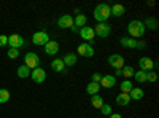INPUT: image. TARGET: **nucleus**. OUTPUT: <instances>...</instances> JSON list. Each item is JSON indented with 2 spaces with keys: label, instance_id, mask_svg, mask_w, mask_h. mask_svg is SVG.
Listing matches in <instances>:
<instances>
[{
  "label": "nucleus",
  "instance_id": "1",
  "mask_svg": "<svg viewBox=\"0 0 159 118\" xmlns=\"http://www.w3.org/2000/svg\"><path fill=\"white\" fill-rule=\"evenodd\" d=\"M92 16L97 22H107V19L111 16V10H110V5L107 3H99L96 5L94 11H92Z\"/></svg>",
  "mask_w": 159,
  "mask_h": 118
},
{
  "label": "nucleus",
  "instance_id": "2",
  "mask_svg": "<svg viewBox=\"0 0 159 118\" xmlns=\"http://www.w3.org/2000/svg\"><path fill=\"white\" fill-rule=\"evenodd\" d=\"M145 26H143V21H139V19H134L127 24V34L132 37V38H140L145 35Z\"/></svg>",
  "mask_w": 159,
  "mask_h": 118
},
{
  "label": "nucleus",
  "instance_id": "3",
  "mask_svg": "<svg viewBox=\"0 0 159 118\" xmlns=\"http://www.w3.org/2000/svg\"><path fill=\"white\" fill-rule=\"evenodd\" d=\"M24 64L27 65L30 70L37 69V67H40V56L37 53H34V51H29V53H25V56H24Z\"/></svg>",
  "mask_w": 159,
  "mask_h": 118
},
{
  "label": "nucleus",
  "instance_id": "4",
  "mask_svg": "<svg viewBox=\"0 0 159 118\" xmlns=\"http://www.w3.org/2000/svg\"><path fill=\"white\" fill-rule=\"evenodd\" d=\"M80 37L84 40V43H92L94 42V38H96V34H94V27H91V26H84V27L80 29Z\"/></svg>",
  "mask_w": 159,
  "mask_h": 118
},
{
  "label": "nucleus",
  "instance_id": "5",
  "mask_svg": "<svg viewBox=\"0 0 159 118\" xmlns=\"http://www.w3.org/2000/svg\"><path fill=\"white\" fill-rule=\"evenodd\" d=\"M48 42H49V35L45 31H38L32 35V43L37 46H45Z\"/></svg>",
  "mask_w": 159,
  "mask_h": 118
},
{
  "label": "nucleus",
  "instance_id": "6",
  "mask_svg": "<svg viewBox=\"0 0 159 118\" xmlns=\"http://www.w3.org/2000/svg\"><path fill=\"white\" fill-rule=\"evenodd\" d=\"M94 34L99 35L100 38H107L111 34V26H108L107 22H97L94 27Z\"/></svg>",
  "mask_w": 159,
  "mask_h": 118
},
{
  "label": "nucleus",
  "instance_id": "7",
  "mask_svg": "<svg viewBox=\"0 0 159 118\" xmlns=\"http://www.w3.org/2000/svg\"><path fill=\"white\" fill-rule=\"evenodd\" d=\"M76 53H78L80 56H83V58H92L96 51H94V48H92V45H89V43H81V45H78Z\"/></svg>",
  "mask_w": 159,
  "mask_h": 118
},
{
  "label": "nucleus",
  "instance_id": "8",
  "mask_svg": "<svg viewBox=\"0 0 159 118\" xmlns=\"http://www.w3.org/2000/svg\"><path fill=\"white\" fill-rule=\"evenodd\" d=\"M108 64L111 65V67L115 70H119V69H123L124 67V58L121 54H110L108 56Z\"/></svg>",
  "mask_w": 159,
  "mask_h": 118
},
{
  "label": "nucleus",
  "instance_id": "9",
  "mask_svg": "<svg viewBox=\"0 0 159 118\" xmlns=\"http://www.w3.org/2000/svg\"><path fill=\"white\" fill-rule=\"evenodd\" d=\"M139 67H140V70H143V72H150V70H153V69L156 67V62H154L153 59L147 58V56H142V58L139 59Z\"/></svg>",
  "mask_w": 159,
  "mask_h": 118
},
{
  "label": "nucleus",
  "instance_id": "10",
  "mask_svg": "<svg viewBox=\"0 0 159 118\" xmlns=\"http://www.w3.org/2000/svg\"><path fill=\"white\" fill-rule=\"evenodd\" d=\"M8 45H10V48H18L19 50L25 45V40L19 34H13V35L8 37Z\"/></svg>",
  "mask_w": 159,
  "mask_h": 118
},
{
  "label": "nucleus",
  "instance_id": "11",
  "mask_svg": "<svg viewBox=\"0 0 159 118\" xmlns=\"http://www.w3.org/2000/svg\"><path fill=\"white\" fill-rule=\"evenodd\" d=\"M30 78L34 80V83H43V82L46 80V72H45V69H42V67L32 69Z\"/></svg>",
  "mask_w": 159,
  "mask_h": 118
},
{
  "label": "nucleus",
  "instance_id": "12",
  "mask_svg": "<svg viewBox=\"0 0 159 118\" xmlns=\"http://www.w3.org/2000/svg\"><path fill=\"white\" fill-rule=\"evenodd\" d=\"M57 26L61 29H70L73 26V18L72 15H69V13H65V15H62L59 19H57Z\"/></svg>",
  "mask_w": 159,
  "mask_h": 118
},
{
  "label": "nucleus",
  "instance_id": "13",
  "mask_svg": "<svg viewBox=\"0 0 159 118\" xmlns=\"http://www.w3.org/2000/svg\"><path fill=\"white\" fill-rule=\"evenodd\" d=\"M45 53L48 56H56L59 53V43L56 40H49L46 45H45Z\"/></svg>",
  "mask_w": 159,
  "mask_h": 118
},
{
  "label": "nucleus",
  "instance_id": "14",
  "mask_svg": "<svg viewBox=\"0 0 159 118\" xmlns=\"http://www.w3.org/2000/svg\"><path fill=\"white\" fill-rule=\"evenodd\" d=\"M99 85H100V88L110 89V88H113L116 85V77H113V75H102V80H100Z\"/></svg>",
  "mask_w": 159,
  "mask_h": 118
},
{
  "label": "nucleus",
  "instance_id": "15",
  "mask_svg": "<svg viewBox=\"0 0 159 118\" xmlns=\"http://www.w3.org/2000/svg\"><path fill=\"white\" fill-rule=\"evenodd\" d=\"M119 45L124 46V48H129V50H135L137 45H139V40H135V38H129V37H121L119 38Z\"/></svg>",
  "mask_w": 159,
  "mask_h": 118
},
{
  "label": "nucleus",
  "instance_id": "16",
  "mask_svg": "<svg viewBox=\"0 0 159 118\" xmlns=\"http://www.w3.org/2000/svg\"><path fill=\"white\" fill-rule=\"evenodd\" d=\"M62 62H64L65 67H73V65L78 62V54H75V53H69V54H65V56L62 58Z\"/></svg>",
  "mask_w": 159,
  "mask_h": 118
},
{
  "label": "nucleus",
  "instance_id": "17",
  "mask_svg": "<svg viewBox=\"0 0 159 118\" xmlns=\"http://www.w3.org/2000/svg\"><path fill=\"white\" fill-rule=\"evenodd\" d=\"M143 96H145V91L142 88H135V86L132 88L130 93H129L130 101H140V99H143Z\"/></svg>",
  "mask_w": 159,
  "mask_h": 118
},
{
  "label": "nucleus",
  "instance_id": "18",
  "mask_svg": "<svg viewBox=\"0 0 159 118\" xmlns=\"http://www.w3.org/2000/svg\"><path fill=\"white\" fill-rule=\"evenodd\" d=\"M73 26H76L78 29H81V27H84V26H88V16L83 15V13L76 15V18L73 19Z\"/></svg>",
  "mask_w": 159,
  "mask_h": 118
},
{
  "label": "nucleus",
  "instance_id": "19",
  "mask_svg": "<svg viewBox=\"0 0 159 118\" xmlns=\"http://www.w3.org/2000/svg\"><path fill=\"white\" fill-rule=\"evenodd\" d=\"M130 102H132V101H130L129 94H126V93H119V94L116 96V104H118V106H121V107L129 106Z\"/></svg>",
  "mask_w": 159,
  "mask_h": 118
},
{
  "label": "nucleus",
  "instance_id": "20",
  "mask_svg": "<svg viewBox=\"0 0 159 118\" xmlns=\"http://www.w3.org/2000/svg\"><path fill=\"white\" fill-rule=\"evenodd\" d=\"M110 10H111V16H115V18H119V16H123L126 13V8L121 3H116V5L110 7Z\"/></svg>",
  "mask_w": 159,
  "mask_h": 118
},
{
  "label": "nucleus",
  "instance_id": "21",
  "mask_svg": "<svg viewBox=\"0 0 159 118\" xmlns=\"http://www.w3.org/2000/svg\"><path fill=\"white\" fill-rule=\"evenodd\" d=\"M99 91H100V85H99V83L89 82V83L86 85V93H88V94H91V96L99 94Z\"/></svg>",
  "mask_w": 159,
  "mask_h": 118
},
{
  "label": "nucleus",
  "instance_id": "22",
  "mask_svg": "<svg viewBox=\"0 0 159 118\" xmlns=\"http://www.w3.org/2000/svg\"><path fill=\"white\" fill-rule=\"evenodd\" d=\"M51 69L54 70V72H64V70H65V65H64L62 59H61V58L52 59V62H51Z\"/></svg>",
  "mask_w": 159,
  "mask_h": 118
},
{
  "label": "nucleus",
  "instance_id": "23",
  "mask_svg": "<svg viewBox=\"0 0 159 118\" xmlns=\"http://www.w3.org/2000/svg\"><path fill=\"white\" fill-rule=\"evenodd\" d=\"M30 72H32V70H30V69H29L25 64L19 65V67H18V70H16L18 77H19V78H22V80H24V78H27V77H30Z\"/></svg>",
  "mask_w": 159,
  "mask_h": 118
},
{
  "label": "nucleus",
  "instance_id": "24",
  "mask_svg": "<svg viewBox=\"0 0 159 118\" xmlns=\"http://www.w3.org/2000/svg\"><path fill=\"white\" fill-rule=\"evenodd\" d=\"M91 104H92V107L94 109H99L100 110V107L103 106V99H102V96L100 94H94V96H91Z\"/></svg>",
  "mask_w": 159,
  "mask_h": 118
},
{
  "label": "nucleus",
  "instance_id": "25",
  "mask_svg": "<svg viewBox=\"0 0 159 118\" xmlns=\"http://www.w3.org/2000/svg\"><path fill=\"white\" fill-rule=\"evenodd\" d=\"M135 73L134 67H130V65H124V67L121 69V75L124 77V80H129V78H132Z\"/></svg>",
  "mask_w": 159,
  "mask_h": 118
},
{
  "label": "nucleus",
  "instance_id": "26",
  "mask_svg": "<svg viewBox=\"0 0 159 118\" xmlns=\"http://www.w3.org/2000/svg\"><path fill=\"white\" fill-rule=\"evenodd\" d=\"M119 88H121V93L129 94V93H130V89L134 88V83H132L130 80H123V82H121V85H119Z\"/></svg>",
  "mask_w": 159,
  "mask_h": 118
},
{
  "label": "nucleus",
  "instance_id": "27",
  "mask_svg": "<svg viewBox=\"0 0 159 118\" xmlns=\"http://www.w3.org/2000/svg\"><path fill=\"white\" fill-rule=\"evenodd\" d=\"M132 78H134V80H135L137 83H145V82H147V72H143V70H137Z\"/></svg>",
  "mask_w": 159,
  "mask_h": 118
},
{
  "label": "nucleus",
  "instance_id": "28",
  "mask_svg": "<svg viewBox=\"0 0 159 118\" xmlns=\"http://www.w3.org/2000/svg\"><path fill=\"white\" fill-rule=\"evenodd\" d=\"M143 26H145V29L150 27L151 31H156L157 29V21L154 18H147V19L143 21Z\"/></svg>",
  "mask_w": 159,
  "mask_h": 118
},
{
  "label": "nucleus",
  "instance_id": "29",
  "mask_svg": "<svg viewBox=\"0 0 159 118\" xmlns=\"http://www.w3.org/2000/svg\"><path fill=\"white\" fill-rule=\"evenodd\" d=\"M8 101H10V91L2 88L0 89V104H7Z\"/></svg>",
  "mask_w": 159,
  "mask_h": 118
},
{
  "label": "nucleus",
  "instance_id": "30",
  "mask_svg": "<svg viewBox=\"0 0 159 118\" xmlns=\"http://www.w3.org/2000/svg\"><path fill=\"white\" fill-rule=\"evenodd\" d=\"M7 56H8L10 59H16V58H19V50H18V48H10V50L7 51Z\"/></svg>",
  "mask_w": 159,
  "mask_h": 118
},
{
  "label": "nucleus",
  "instance_id": "31",
  "mask_svg": "<svg viewBox=\"0 0 159 118\" xmlns=\"http://www.w3.org/2000/svg\"><path fill=\"white\" fill-rule=\"evenodd\" d=\"M156 80H157V73H156L154 70L147 72V82H148V83H154Z\"/></svg>",
  "mask_w": 159,
  "mask_h": 118
},
{
  "label": "nucleus",
  "instance_id": "32",
  "mask_svg": "<svg viewBox=\"0 0 159 118\" xmlns=\"http://www.w3.org/2000/svg\"><path fill=\"white\" fill-rule=\"evenodd\" d=\"M100 112H102V115H111L113 112H111V106H108V104H103V106L100 107Z\"/></svg>",
  "mask_w": 159,
  "mask_h": 118
},
{
  "label": "nucleus",
  "instance_id": "33",
  "mask_svg": "<svg viewBox=\"0 0 159 118\" xmlns=\"http://www.w3.org/2000/svg\"><path fill=\"white\" fill-rule=\"evenodd\" d=\"M100 80H102V73H99V72H94V73H92V80H91V82L100 83Z\"/></svg>",
  "mask_w": 159,
  "mask_h": 118
},
{
  "label": "nucleus",
  "instance_id": "34",
  "mask_svg": "<svg viewBox=\"0 0 159 118\" xmlns=\"http://www.w3.org/2000/svg\"><path fill=\"white\" fill-rule=\"evenodd\" d=\"M0 46H8V35H0Z\"/></svg>",
  "mask_w": 159,
  "mask_h": 118
},
{
  "label": "nucleus",
  "instance_id": "35",
  "mask_svg": "<svg viewBox=\"0 0 159 118\" xmlns=\"http://www.w3.org/2000/svg\"><path fill=\"white\" fill-rule=\"evenodd\" d=\"M70 31H72L73 34H78V32H80V29L76 27V26H72V27H70Z\"/></svg>",
  "mask_w": 159,
  "mask_h": 118
},
{
  "label": "nucleus",
  "instance_id": "36",
  "mask_svg": "<svg viewBox=\"0 0 159 118\" xmlns=\"http://www.w3.org/2000/svg\"><path fill=\"white\" fill-rule=\"evenodd\" d=\"M108 118H123V116H121V113H111Z\"/></svg>",
  "mask_w": 159,
  "mask_h": 118
},
{
  "label": "nucleus",
  "instance_id": "37",
  "mask_svg": "<svg viewBox=\"0 0 159 118\" xmlns=\"http://www.w3.org/2000/svg\"><path fill=\"white\" fill-rule=\"evenodd\" d=\"M145 46H147V45H145V42H139V45H137V48H139V50H143Z\"/></svg>",
  "mask_w": 159,
  "mask_h": 118
}]
</instances>
